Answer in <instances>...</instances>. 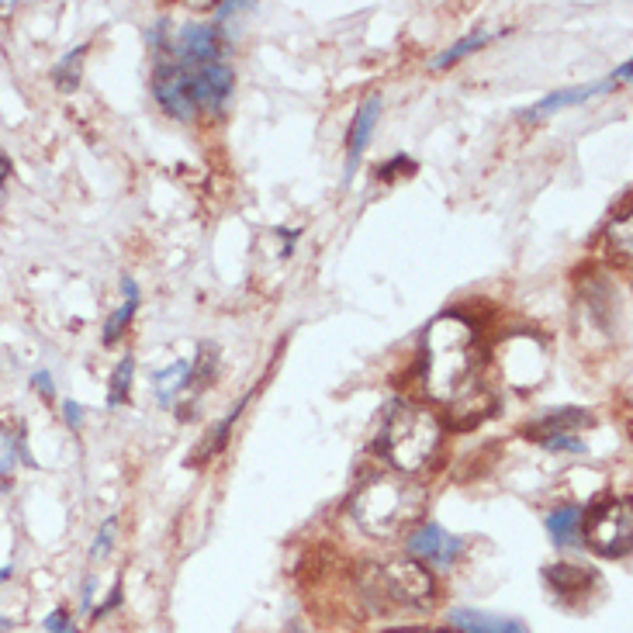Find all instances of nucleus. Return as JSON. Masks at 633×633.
Here are the masks:
<instances>
[{
  "mask_svg": "<svg viewBox=\"0 0 633 633\" xmlns=\"http://www.w3.org/2000/svg\"><path fill=\"white\" fill-rule=\"evenodd\" d=\"M364 595L374 606H395V609H426L433 606V575L419 561H388V564H367L360 571Z\"/></svg>",
  "mask_w": 633,
  "mask_h": 633,
  "instance_id": "4",
  "label": "nucleus"
},
{
  "mask_svg": "<svg viewBox=\"0 0 633 633\" xmlns=\"http://www.w3.org/2000/svg\"><path fill=\"white\" fill-rule=\"evenodd\" d=\"M488 42H492V35H488V32H474V35H467V39L454 42L447 52H440V56L433 59V70H447V66H454V63H457V59L471 56V52H478L481 45H488Z\"/></svg>",
  "mask_w": 633,
  "mask_h": 633,
  "instance_id": "18",
  "label": "nucleus"
},
{
  "mask_svg": "<svg viewBox=\"0 0 633 633\" xmlns=\"http://www.w3.org/2000/svg\"><path fill=\"white\" fill-rule=\"evenodd\" d=\"M118 602H122V585H115V589H111V599L104 602V606H97V609H94V620H104V616H108L111 609L118 606Z\"/></svg>",
  "mask_w": 633,
  "mask_h": 633,
  "instance_id": "24",
  "label": "nucleus"
},
{
  "mask_svg": "<svg viewBox=\"0 0 633 633\" xmlns=\"http://www.w3.org/2000/svg\"><path fill=\"white\" fill-rule=\"evenodd\" d=\"M450 620H454V627L464 630V633H526L519 620H509V616H492V613H478V609H457Z\"/></svg>",
  "mask_w": 633,
  "mask_h": 633,
  "instance_id": "11",
  "label": "nucleus"
},
{
  "mask_svg": "<svg viewBox=\"0 0 633 633\" xmlns=\"http://www.w3.org/2000/svg\"><path fill=\"white\" fill-rule=\"evenodd\" d=\"M156 388H160V405L163 409H170L173 402H177L180 391L194 388V360H177V364H170L167 371H156Z\"/></svg>",
  "mask_w": 633,
  "mask_h": 633,
  "instance_id": "14",
  "label": "nucleus"
},
{
  "mask_svg": "<svg viewBox=\"0 0 633 633\" xmlns=\"http://www.w3.org/2000/svg\"><path fill=\"white\" fill-rule=\"evenodd\" d=\"M550 540H554L557 547H575L578 537H582V509L578 506H561L554 512H547L544 519Z\"/></svg>",
  "mask_w": 633,
  "mask_h": 633,
  "instance_id": "12",
  "label": "nucleus"
},
{
  "mask_svg": "<svg viewBox=\"0 0 633 633\" xmlns=\"http://www.w3.org/2000/svg\"><path fill=\"white\" fill-rule=\"evenodd\" d=\"M7 630V620H0V633H4Z\"/></svg>",
  "mask_w": 633,
  "mask_h": 633,
  "instance_id": "30",
  "label": "nucleus"
},
{
  "mask_svg": "<svg viewBox=\"0 0 633 633\" xmlns=\"http://www.w3.org/2000/svg\"><path fill=\"white\" fill-rule=\"evenodd\" d=\"M544 582L547 589L564 599L568 606H575L578 599H589L599 585V575L585 564H547L544 568Z\"/></svg>",
  "mask_w": 633,
  "mask_h": 633,
  "instance_id": "7",
  "label": "nucleus"
},
{
  "mask_svg": "<svg viewBox=\"0 0 633 633\" xmlns=\"http://www.w3.org/2000/svg\"><path fill=\"white\" fill-rule=\"evenodd\" d=\"M84 56H87V45H77L73 52H66L56 66H52V84H56L63 94H73L80 87V73H84Z\"/></svg>",
  "mask_w": 633,
  "mask_h": 633,
  "instance_id": "16",
  "label": "nucleus"
},
{
  "mask_svg": "<svg viewBox=\"0 0 633 633\" xmlns=\"http://www.w3.org/2000/svg\"><path fill=\"white\" fill-rule=\"evenodd\" d=\"M443 447V422L436 412H429L426 405H412L398 398L388 409L378 436V450L384 461L395 467L398 474H416L426 471L429 464L440 457Z\"/></svg>",
  "mask_w": 633,
  "mask_h": 633,
  "instance_id": "3",
  "label": "nucleus"
},
{
  "mask_svg": "<svg viewBox=\"0 0 633 633\" xmlns=\"http://www.w3.org/2000/svg\"><path fill=\"white\" fill-rule=\"evenodd\" d=\"M45 630H49V633H77V627H73L70 616H66L63 609L49 613V620H45Z\"/></svg>",
  "mask_w": 633,
  "mask_h": 633,
  "instance_id": "23",
  "label": "nucleus"
},
{
  "mask_svg": "<svg viewBox=\"0 0 633 633\" xmlns=\"http://www.w3.org/2000/svg\"><path fill=\"white\" fill-rule=\"evenodd\" d=\"M122 291H125V305L118 308V312L108 319V326H104V346H115L118 339H122V333L128 329V322H132V315H135V308H139V288H135L132 277H125L122 281Z\"/></svg>",
  "mask_w": 633,
  "mask_h": 633,
  "instance_id": "15",
  "label": "nucleus"
},
{
  "mask_svg": "<svg viewBox=\"0 0 633 633\" xmlns=\"http://www.w3.org/2000/svg\"><path fill=\"white\" fill-rule=\"evenodd\" d=\"M405 547H409L412 557L433 564V568H450V564L461 557L464 540L454 537V533H447L440 523H422L419 530H412V537L405 540Z\"/></svg>",
  "mask_w": 633,
  "mask_h": 633,
  "instance_id": "6",
  "label": "nucleus"
},
{
  "mask_svg": "<svg viewBox=\"0 0 633 633\" xmlns=\"http://www.w3.org/2000/svg\"><path fill=\"white\" fill-rule=\"evenodd\" d=\"M381 115V97H367L364 104L357 108V115H353V125H350V135H346V149H350V160H346V173L357 170L360 156H364L367 149V139H371L374 132V122H378Z\"/></svg>",
  "mask_w": 633,
  "mask_h": 633,
  "instance_id": "9",
  "label": "nucleus"
},
{
  "mask_svg": "<svg viewBox=\"0 0 633 633\" xmlns=\"http://www.w3.org/2000/svg\"><path fill=\"white\" fill-rule=\"evenodd\" d=\"M602 246H606V256L613 263H630V208H623L620 215H613L606 222V229L599 232Z\"/></svg>",
  "mask_w": 633,
  "mask_h": 633,
  "instance_id": "13",
  "label": "nucleus"
},
{
  "mask_svg": "<svg viewBox=\"0 0 633 633\" xmlns=\"http://www.w3.org/2000/svg\"><path fill=\"white\" fill-rule=\"evenodd\" d=\"M582 533L589 537V547L599 557L620 561L630 557L633 547V512L623 499H599L589 512H582Z\"/></svg>",
  "mask_w": 633,
  "mask_h": 633,
  "instance_id": "5",
  "label": "nucleus"
},
{
  "mask_svg": "<svg viewBox=\"0 0 633 633\" xmlns=\"http://www.w3.org/2000/svg\"><path fill=\"white\" fill-rule=\"evenodd\" d=\"M613 87V77L602 80V84H585V87H568V90H554V94H547L544 101H537L533 108L523 111V122H537V118H547L554 115V111L561 108H571V104H585L592 94H602V90Z\"/></svg>",
  "mask_w": 633,
  "mask_h": 633,
  "instance_id": "10",
  "label": "nucleus"
},
{
  "mask_svg": "<svg viewBox=\"0 0 633 633\" xmlns=\"http://www.w3.org/2000/svg\"><path fill=\"white\" fill-rule=\"evenodd\" d=\"M115 530H118V516L104 519L101 533H97L94 547H90V561H101V557L108 554V550H111V544H115Z\"/></svg>",
  "mask_w": 633,
  "mask_h": 633,
  "instance_id": "20",
  "label": "nucleus"
},
{
  "mask_svg": "<svg viewBox=\"0 0 633 633\" xmlns=\"http://www.w3.org/2000/svg\"><path fill=\"white\" fill-rule=\"evenodd\" d=\"M398 170H409V173H412V170H416V163H412L409 156H395V160H388V163H384V167L378 170V177H381V180H395V173H398Z\"/></svg>",
  "mask_w": 633,
  "mask_h": 633,
  "instance_id": "22",
  "label": "nucleus"
},
{
  "mask_svg": "<svg viewBox=\"0 0 633 633\" xmlns=\"http://www.w3.org/2000/svg\"><path fill=\"white\" fill-rule=\"evenodd\" d=\"M250 398H253V395H246V398H243V402H239V405H236V409H232V412H229V416H225L222 422H218V426H215V433H211V436H208V440H205V443H201V447H198V450H194V464H198V461H211V457H215V454H218V450H222V447H225V440H229V429H232V426H236L239 412H243V409H246V402H250Z\"/></svg>",
  "mask_w": 633,
  "mask_h": 633,
  "instance_id": "17",
  "label": "nucleus"
},
{
  "mask_svg": "<svg viewBox=\"0 0 633 633\" xmlns=\"http://www.w3.org/2000/svg\"><path fill=\"white\" fill-rule=\"evenodd\" d=\"M63 412H66V422H70L73 429H80V422H84V409H80L77 402H66Z\"/></svg>",
  "mask_w": 633,
  "mask_h": 633,
  "instance_id": "26",
  "label": "nucleus"
},
{
  "mask_svg": "<svg viewBox=\"0 0 633 633\" xmlns=\"http://www.w3.org/2000/svg\"><path fill=\"white\" fill-rule=\"evenodd\" d=\"M350 519L367 533V537H398L402 530H409L412 523L426 509V488L419 481H412L409 474L384 471L364 478L353 488L350 502Z\"/></svg>",
  "mask_w": 633,
  "mask_h": 633,
  "instance_id": "2",
  "label": "nucleus"
},
{
  "mask_svg": "<svg viewBox=\"0 0 633 633\" xmlns=\"http://www.w3.org/2000/svg\"><path fill=\"white\" fill-rule=\"evenodd\" d=\"M388 633H447V630H422V627H402V630H388Z\"/></svg>",
  "mask_w": 633,
  "mask_h": 633,
  "instance_id": "28",
  "label": "nucleus"
},
{
  "mask_svg": "<svg viewBox=\"0 0 633 633\" xmlns=\"http://www.w3.org/2000/svg\"><path fill=\"white\" fill-rule=\"evenodd\" d=\"M11 575H14V568H0V582H7Z\"/></svg>",
  "mask_w": 633,
  "mask_h": 633,
  "instance_id": "29",
  "label": "nucleus"
},
{
  "mask_svg": "<svg viewBox=\"0 0 633 633\" xmlns=\"http://www.w3.org/2000/svg\"><path fill=\"white\" fill-rule=\"evenodd\" d=\"M485 374V350L471 322L457 312L436 315L422 339V384L433 402L447 405L450 412L488 391L481 384Z\"/></svg>",
  "mask_w": 633,
  "mask_h": 633,
  "instance_id": "1",
  "label": "nucleus"
},
{
  "mask_svg": "<svg viewBox=\"0 0 633 633\" xmlns=\"http://www.w3.org/2000/svg\"><path fill=\"white\" fill-rule=\"evenodd\" d=\"M32 384H35V388L42 391L45 398H52V395H56V388H52V378H49V371H35V374H32Z\"/></svg>",
  "mask_w": 633,
  "mask_h": 633,
  "instance_id": "25",
  "label": "nucleus"
},
{
  "mask_svg": "<svg viewBox=\"0 0 633 633\" xmlns=\"http://www.w3.org/2000/svg\"><path fill=\"white\" fill-rule=\"evenodd\" d=\"M540 447H547V450H568V454H585V443L578 440V436H554V440L540 443Z\"/></svg>",
  "mask_w": 633,
  "mask_h": 633,
  "instance_id": "21",
  "label": "nucleus"
},
{
  "mask_svg": "<svg viewBox=\"0 0 633 633\" xmlns=\"http://www.w3.org/2000/svg\"><path fill=\"white\" fill-rule=\"evenodd\" d=\"M592 422H595L592 412L575 409V405H564V409H554V412H547V416H540L537 422H530L523 433L537 443H547V440H554V436H575L578 429H589Z\"/></svg>",
  "mask_w": 633,
  "mask_h": 633,
  "instance_id": "8",
  "label": "nucleus"
},
{
  "mask_svg": "<svg viewBox=\"0 0 633 633\" xmlns=\"http://www.w3.org/2000/svg\"><path fill=\"white\" fill-rule=\"evenodd\" d=\"M132 374H135V357H132V353H125V360L115 367V374H111V388H108V405H111V409H118V405L128 398Z\"/></svg>",
  "mask_w": 633,
  "mask_h": 633,
  "instance_id": "19",
  "label": "nucleus"
},
{
  "mask_svg": "<svg viewBox=\"0 0 633 633\" xmlns=\"http://www.w3.org/2000/svg\"><path fill=\"white\" fill-rule=\"evenodd\" d=\"M11 170H14V167H11V160H7V153L0 149V184H4V180L11 177Z\"/></svg>",
  "mask_w": 633,
  "mask_h": 633,
  "instance_id": "27",
  "label": "nucleus"
}]
</instances>
